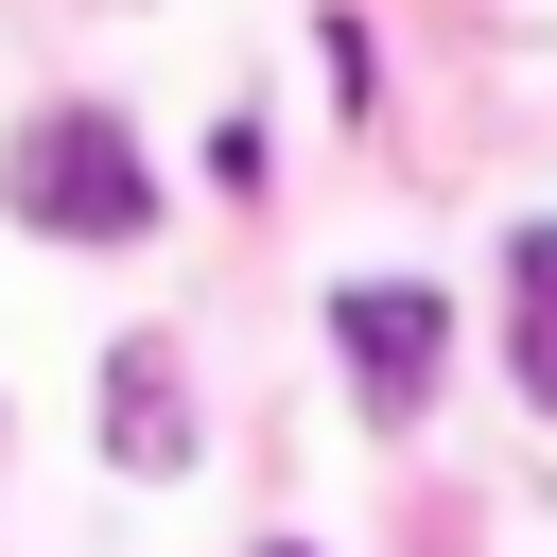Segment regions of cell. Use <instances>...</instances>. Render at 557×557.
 <instances>
[{
	"label": "cell",
	"instance_id": "cell-1",
	"mask_svg": "<svg viewBox=\"0 0 557 557\" xmlns=\"http://www.w3.org/2000/svg\"><path fill=\"white\" fill-rule=\"evenodd\" d=\"M0 209H17V226H52V244H139V226H157V174H139V139H122V122H87V104H70V122H35V139L0 157Z\"/></svg>",
	"mask_w": 557,
	"mask_h": 557
},
{
	"label": "cell",
	"instance_id": "cell-2",
	"mask_svg": "<svg viewBox=\"0 0 557 557\" xmlns=\"http://www.w3.org/2000/svg\"><path fill=\"white\" fill-rule=\"evenodd\" d=\"M331 331H348V383H366L383 418H418V400H435V366H453V313H435L418 278H348V296H331Z\"/></svg>",
	"mask_w": 557,
	"mask_h": 557
},
{
	"label": "cell",
	"instance_id": "cell-3",
	"mask_svg": "<svg viewBox=\"0 0 557 557\" xmlns=\"http://www.w3.org/2000/svg\"><path fill=\"white\" fill-rule=\"evenodd\" d=\"M104 453H122V470H174V453H191V418H174V366H157V348H122V383H104Z\"/></svg>",
	"mask_w": 557,
	"mask_h": 557
},
{
	"label": "cell",
	"instance_id": "cell-4",
	"mask_svg": "<svg viewBox=\"0 0 557 557\" xmlns=\"http://www.w3.org/2000/svg\"><path fill=\"white\" fill-rule=\"evenodd\" d=\"M505 278H522V400H557V226H522Z\"/></svg>",
	"mask_w": 557,
	"mask_h": 557
}]
</instances>
